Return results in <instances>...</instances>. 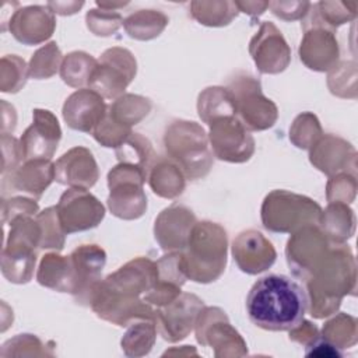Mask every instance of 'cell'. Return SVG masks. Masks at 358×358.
Returning a JSON list of instances; mask_svg holds the SVG:
<instances>
[{
  "label": "cell",
  "mask_w": 358,
  "mask_h": 358,
  "mask_svg": "<svg viewBox=\"0 0 358 358\" xmlns=\"http://www.w3.org/2000/svg\"><path fill=\"white\" fill-rule=\"evenodd\" d=\"M268 8L274 15L285 21L301 20L306 17L310 3L309 1H268Z\"/></svg>",
  "instance_id": "cell-46"
},
{
  "label": "cell",
  "mask_w": 358,
  "mask_h": 358,
  "mask_svg": "<svg viewBox=\"0 0 358 358\" xmlns=\"http://www.w3.org/2000/svg\"><path fill=\"white\" fill-rule=\"evenodd\" d=\"M303 39L299 46V57L305 66L316 71L331 70L338 60L340 50L336 39V29L326 27L317 15L315 4L302 22Z\"/></svg>",
  "instance_id": "cell-10"
},
{
  "label": "cell",
  "mask_w": 358,
  "mask_h": 358,
  "mask_svg": "<svg viewBox=\"0 0 358 358\" xmlns=\"http://www.w3.org/2000/svg\"><path fill=\"white\" fill-rule=\"evenodd\" d=\"M88 29L96 36H109L113 35L120 25H123V18L119 13L110 10H96L92 8L85 15Z\"/></svg>",
  "instance_id": "cell-42"
},
{
  "label": "cell",
  "mask_w": 358,
  "mask_h": 358,
  "mask_svg": "<svg viewBox=\"0 0 358 358\" xmlns=\"http://www.w3.org/2000/svg\"><path fill=\"white\" fill-rule=\"evenodd\" d=\"M91 88H81L74 91L63 105V119L73 130L92 133L106 115L108 105Z\"/></svg>",
  "instance_id": "cell-17"
},
{
  "label": "cell",
  "mask_w": 358,
  "mask_h": 358,
  "mask_svg": "<svg viewBox=\"0 0 358 358\" xmlns=\"http://www.w3.org/2000/svg\"><path fill=\"white\" fill-rule=\"evenodd\" d=\"M55 180V164L50 159H29L17 169L3 175V193H25L32 199H39Z\"/></svg>",
  "instance_id": "cell-22"
},
{
  "label": "cell",
  "mask_w": 358,
  "mask_h": 358,
  "mask_svg": "<svg viewBox=\"0 0 358 358\" xmlns=\"http://www.w3.org/2000/svg\"><path fill=\"white\" fill-rule=\"evenodd\" d=\"M116 157L119 162L130 164L138 166L148 179L151 168L158 161V155L155 154L152 144L150 140L140 133H131L117 148Z\"/></svg>",
  "instance_id": "cell-29"
},
{
  "label": "cell",
  "mask_w": 358,
  "mask_h": 358,
  "mask_svg": "<svg viewBox=\"0 0 358 358\" xmlns=\"http://www.w3.org/2000/svg\"><path fill=\"white\" fill-rule=\"evenodd\" d=\"M150 110V99L133 94H123L122 96L116 98L110 105H108L109 116L127 129H131V126L143 120Z\"/></svg>",
  "instance_id": "cell-32"
},
{
  "label": "cell",
  "mask_w": 358,
  "mask_h": 358,
  "mask_svg": "<svg viewBox=\"0 0 358 358\" xmlns=\"http://www.w3.org/2000/svg\"><path fill=\"white\" fill-rule=\"evenodd\" d=\"M96 66V60L85 52H71L69 53L60 66L62 80L74 88L88 85L91 73Z\"/></svg>",
  "instance_id": "cell-34"
},
{
  "label": "cell",
  "mask_w": 358,
  "mask_h": 358,
  "mask_svg": "<svg viewBox=\"0 0 358 358\" xmlns=\"http://www.w3.org/2000/svg\"><path fill=\"white\" fill-rule=\"evenodd\" d=\"M287 243V262L292 273L308 281L327 257L331 243L317 225H306L291 234Z\"/></svg>",
  "instance_id": "cell-11"
},
{
  "label": "cell",
  "mask_w": 358,
  "mask_h": 358,
  "mask_svg": "<svg viewBox=\"0 0 358 358\" xmlns=\"http://www.w3.org/2000/svg\"><path fill=\"white\" fill-rule=\"evenodd\" d=\"M83 6H84V1H49L46 4V7L53 14H59V15L76 14Z\"/></svg>",
  "instance_id": "cell-48"
},
{
  "label": "cell",
  "mask_w": 358,
  "mask_h": 358,
  "mask_svg": "<svg viewBox=\"0 0 358 358\" xmlns=\"http://www.w3.org/2000/svg\"><path fill=\"white\" fill-rule=\"evenodd\" d=\"M322 134L319 120L310 112L298 115L289 129V140L302 150L310 148Z\"/></svg>",
  "instance_id": "cell-39"
},
{
  "label": "cell",
  "mask_w": 358,
  "mask_h": 358,
  "mask_svg": "<svg viewBox=\"0 0 358 358\" xmlns=\"http://www.w3.org/2000/svg\"><path fill=\"white\" fill-rule=\"evenodd\" d=\"M63 59L64 57L57 48V43L49 42L32 55L28 64L29 77L35 80H42L55 76L62 66Z\"/></svg>",
  "instance_id": "cell-37"
},
{
  "label": "cell",
  "mask_w": 358,
  "mask_h": 358,
  "mask_svg": "<svg viewBox=\"0 0 358 358\" xmlns=\"http://www.w3.org/2000/svg\"><path fill=\"white\" fill-rule=\"evenodd\" d=\"M208 126V140L218 159L235 164L250 159L255 152V140L236 115L213 119Z\"/></svg>",
  "instance_id": "cell-12"
},
{
  "label": "cell",
  "mask_w": 358,
  "mask_h": 358,
  "mask_svg": "<svg viewBox=\"0 0 358 358\" xmlns=\"http://www.w3.org/2000/svg\"><path fill=\"white\" fill-rule=\"evenodd\" d=\"M185 173L176 162L158 158L151 168L147 180L155 194L165 199H173L182 194L185 189Z\"/></svg>",
  "instance_id": "cell-27"
},
{
  "label": "cell",
  "mask_w": 358,
  "mask_h": 358,
  "mask_svg": "<svg viewBox=\"0 0 358 358\" xmlns=\"http://www.w3.org/2000/svg\"><path fill=\"white\" fill-rule=\"evenodd\" d=\"M10 232L1 253L3 275L15 284L28 282L32 278L36 248L41 245V225L31 215H18L8 221Z\"/></svg>",
  "instance_id": "cell-5"
},
{
  "label": "cell",
  "mask_w": 358,
  "mask_h": 358,
  "mask_svg": "<svg viewBox=\"0 0 358 358\" xmlns=\"http://www.w3.org/2000/svg\"><path fill=\"white\" fill-rule=\"evenodd\" d=\"M63 231L67 234L95 228L105 217V207L87 189L70 187L56 206Z\"/></svg>",
  "instance_id": "cell-13"
},
{
  "label": "cell",
  "mask_w": 358,
  "mask_h": 358,
  "mask_svg": "<svg viewBox=\"0 0 358 358\" xmlns=\"http://www.w3.org/2000/svg\"><path fill=\"white\" fill-rule=\"evenodd\" d=\"M355 175L338 173L327 183V200L329 203H351L355 197Z\"/></svg>",
  "instance_id": "cell-43"
},
{
  "label": "cell",
  "mask_w": 358,
  "mask_h": 358,
  "mask_svg": "<svg viewBox=\"0 0 358 358\" xmlns=\"http://www.w3.org/2000/svg\"><path fill=\"white\" fill-rule=\"evenodd\" d=\"M197 110L200 119L207 124L213 119L227 115H236L234 96L227 87H208L200 92Z\"/></svg>",
  "instance_id": "cell-30"
},
{
  "label": "cell",
  "mask_w": 358,
  "mask_h": 358,
  "mask_svg": "<svg viewBox=\"0 0 358 358\" xmlns=\"http://www.w3.org/2000/svg\"><path fill=\"white\" fill-rule=\"evenodd\" d=\"M131 327L122 338V348L127 355H144L147 354L155 338V320L154 319H137L130 323Z\"/></svg>",
  "instance_id": "cell-35"
},
{
  "label": "cell",
  "mask_w": 358,
  "mask_h": 358,
  "mask_svg": "<svg viewBox=\"0 0 358 358\" xmlns=\"http://www.w3.org/2000/svg\"><path fill=\"white\" fill-rule=\"evenodd\" d=\"M147 175L136 165L119 162L108 173V207L122 220L140 218L147 208L143 185Z\"/></svg>",
  "instance_id": "cell-7"
},
{
  "label": "cell",
  "mask_w": 358,
  "mask_h": 358,
  "mask_svg": "<svg viewBox=\"0 0 358 358\" xmlns=\"http://www.w3.org/2000/svg\"><path fill=\"white\" fill-rule=\"evenodd\" d=\"M168 22V17L158 10H138L123 21V27L130 38L148 41L158 36Z\"/></svg>",
  "instance_id": "cell-31"
},
{
  "label": "cell",
  "mask_w": 358,
  "mask_h": 358,
  "mask_svg": "<svg viewBox=\"0 0 358 358\" xmlns=\"http://www.w3.org/2000/svg\"><path fill=\"white\" fill-rule=\"evenodd\" d=\"M315 8L322 22L331 29H336L338 25L354 20L357 14L355 1H320L315 4Z\"/></svg>",
  "instance_id": "cell-41"
},
{
  "label": "cell",
  "mask_w": 358,
  "mask_h": 358,
  "mask_svg": "<svg viewBox=\"0 0 358 358\" xmlns=\"http://www.w3.org/2000/svg\"><path fill=\"white\" fill-rule=\"evenodd\" d=\"M3 145V169L1 173H8L20 166V162L24 161V152L21 143L11 134H1Z\"/></svg>",
  "instance_id": "cell-45"
},
{
  "label": "cell",
  "mask_w": 358,
  "mask_h": 358,
  "mask_svg": "<svg viewBox=\"0 0 358 358\" xmlns=\"http://www.w3.org/2000/svg\"><path fill=\"white\" fill-rule=\"evenodd\" d=\"M56 28L55 14L43 6H27L15 10L8 20L11 35L24 45H38L49 39Z\"/></svg>",
  "instance_id": "cell-19"
},
{
  "label": "cell",
  "mask_w": 358,
  "mask_h": 358,
  "mask_svg": "<svg viewBox=\"0 0 358 358\" xmlns=\"http://www.w3.org/2000/svg\"><path fill=\"white\" fill-rule=\"evenodd\" d=\"M137 63L133 53L124 48H110L102 53L94 67L88 88L106 99H116L123 95L127 85L133 81Z\"/></svg>",
  "instance_id": "cell-8"
},
{
  "label": "cell",
  "mask_w": 358,
  "mask_h": 358,
  "mask_svg": "<svg viewBox=\"0 0 358 358\" xmlns=\"http://www.w3.org/2000/svg\"><path fill=\"white\" fill-rule=\"evenodd\" d=\"M196 338L201 345L238 347L243 351L246 344L231 326L225 312L220 308H201L196 319Z\"/></svg>",
  "instance_id": "cell-24"
},
{
  "label": "cell",
  "mask_w": 358,
  "mask_h": 358,
  "mask_svg": "<svg viewBox=\"0 0 358 358\" xmlns=\"http://www.w3.org/2000/svg\"><path fill=\"white\" fill-rule=\"evenodd\" d=\"M249 52L260 73L277 74L284 71L291 60V50L281 31L270 21L262 22L250 39Z\"/></svg>",
  "instance_id": "cell-14"
},
{
  "label": "cell",
  "mask_w": 358,
  "mask_h": 358,
  "mask_svg": "<svg viewBox=\"0 0 358 358\" xmlns=\"http://www.w3.org/2000/svg\"><path fill=\"white\" fill-rule=\"evenodd\" d=\"M320 336L338 350L348 348L357 341V320L345 313H338L324 323Z\"/></svg>",
  "instance_id": "cell-36"
},
{
  "label": "cell",
  "mask_w": 358,
  "mask_h": 358,
  "mask_svg": "<svg viewBox=\"0 0 358 358\" xmlns=\"http://www.w3.org/2000/svg\"><path fill=\"white\" fill-rule=\"evenodd\" d=\"M355 278V262L350 248L334 242L324 262L305 281L310 315L324 317L336 312L341 298L348 292H354Z\"/></svg>",
  "instance_id": "cell-2"
},
{
  "label": "cell",
  "mask_w": 358,
  "mask_h": 358,
  "mask_svg": "<svg viewBox=\"0 0 358 358\" xmlns=\"http://www.w3.org/2000/svg\"><path fill=\"white\" fill-rule=\"evenodd\" d=\"M196 222V217L189 208L173 204L162 210L155 220V239L165 252H182Z\"/></svg>",
  "instance_id": "cell-21"
},
{
  "label": "cell",
  "mask_w": 358,
  "mask_h": 358,
  "mask_svg": "<svg viewBox=\"0 0 358 358\" xmlns=\"http://www.w3.org/2000/svg\"><path fill=\"white\" fill-rule=\"evenodd\" d=\"M239 10L235 1H192L190 14L199 24L207 27L228 25Z\"/></svg>",
  "instance_id": "cell-33"
},
{
  "label": "cell",
  "mask_w": 358,
  "mask_h": 358,
  "mask_svg": "<svg viewBox=\"0 0 358 358\" xmlns=\"http://www.w3.org/2000/svg\"><path fill=\"white\" fill-rule=\"evenodd\" d=\"M62 138L57 117L48 109H34L31 126L20 138L24 161L50 159Z\"/></svg>",
  "instance_id": "cell-15"
},
{
  "label": "cell",
  "mask_w": 358,
  "mask_h": 358,
  "mask_svg": "<svg viewBox=\"0 0 358 358\" xmlns=\"http://www.w3.org/2000/svg\"><path fill=\"white\" fill-rule=\"evenodd\" d=\"M35 218L39 222L42 232L39 249H55L57 252L62 250L64 246L66 232L60 225L56 206L45 208L43 211L38 213Z\"/></svg>",
  "instance_id": "cell-38"
},
{
  "label": "cell",
  "mask_w": 358,
  "mask_h": 358,
  "mask_svg": "<svg viewBox=\"0 0 358 358\" xmlns=\"http://www.w3.org/2000/svg\"><path fill=\"white\" fill-rule=\"evenodd\" d=\"M239 11H243L252 17H259L268 8V1H235Z\"/></svg>",
  "instance_id": "cell-49"
},
{
  "label": "cell",
  "mask_w": 358,
  "mask_h": 358,
  "mask_svg": "<svg viewBox=\"0 0 358 358\" xmlns=\"http://www.w3.org/2000/svg\"><path fill=\"white\" fill-rule=\"evenodd\" d=\"M204 306L203 301L193 294H180L166 306L155 310V324L161 336L168 341L185 338L193 329L197 315Z\"/></svg>",
  "instance_id": "cell-16"
},
{
  "label": "cell",
  "mask_w": 358,
  "mask_h": 358,
  "mask_svg": "<svg viewBox=\"0 0 358 358\" xmlns=\"http://www.w3.org/2000/svg\"><path fill=\"white\" fill-rule=\"evenodd\" d=\"M309 150L310 162L329 176L345 171L350 164L355 165V150L350 143L333 134L320 136Z\"/></svg>",
  "instance_id": "cell-25"
},
{
  "label": "cell",
  "mask_w": 358,
  "mask_h": 358,
  "mask_svg": "<svg viewBox=\"0 0 358 358\" xmlns=\"http://www.w3.org/2000/svg\"><path fill=\"white\" fill-rule=\"evenodd\" d=\"M306 309L303 288L284 274L259 278L246 296L249 320L263 330L289 331L303 320Z\"/></svg>",
  "instance_id": "cell-1"
},
{
  "label": "cell",
  "mask_w": 358,
  "mask_h": 358,
  "mask_svg": "<svg viewBox=\"0 0 358 358\" xmlns=\"http://www.w3.org/2000/svg\"><path fill=\"white\" fill-rule=\"evenodd\" d=\"M322 207L312 199L287 190H274L262 206V222L267 231L294 234L306 225H319Z\"/></svg>",
  "instance_id": "cell-6"
},
{
  "label": "cell",
  "mask_w": 358,
  "mask_h": 358,
  "mask_svg": "<svg viewBox=\"0 0 358 358\" xmlns=\"http://www.w3.org/2000/svg\"><path fill=\"white\" fill-rule=\"evenodd\" d=\"M70 257L76 277L74 296L77 302L90 305L92 291L101 281L99 275L106 263V253L98 245H81L71 252Z\"/></svg>",
  "instance_id": "cell-23"
},
{
  "label": "cell",
  "mask_w": 358,
  "mask_h": 358,
  "mask_svg": "<svg viewBox=\"0 0 358 358\" xmlns=\"http://www.w3.org/2000/svg\"><path fill=\"white\" fill-rule=\"evenodd\" d=\"M36 280L41 285L59 291L76 292V277L70 256H60L57 253H48L42 257Z\"/></svg>",
  "instance_id": "cell-26"
},
{
  "label": "cell",
  "mask_w": 358,
  "mask_h": 358,
  "mask_svg": "<svg viewBox=\"0 0 358 358\" xmlns=\"http://www.w3.org/2000/svg\"><path fill=\"white\" fill-rule=\"evenodd\" d=\"M3 222L13 220L18 215H36L38 214V203L35 199L27 197H11L8 200L3 199Z\"/></svg>",
  "instance_id": "cell-44"
},
{
  "label": "cell",
  "mask_w": 358,
  "mask_h": 358,
  "mask_svg": "<svg viewBox=\"0 0 358 358\" xmlns=\"http://www.w3.org/2000/svg\"><path fill=\"white\" fill-rule=\"evenodd\" d=\"M235 101L236 116L250 130H266L271 127L278 116L277 106L262 92L260 83L250 77H236L227 87Z\"/></svg>",
  "instance_id": "cell-9"
},
{
  "label": "cell",
  "mask_w": 358,
  "mask_h": 358,
  "mask_svg": "<svg viewBox=\"0 0 358 358\" xmlns=\"http://www.w3.org/2000/svg\"><path fill=\"white\" fill-rule=\"evenodd\" d=\"M166 154L189 179L204 178L213 165L208 137L196 122L176 120L165 131Z\"/></svg>",
  "instance_id": "cell-4"
},
{
  "label": "cell",
  "mask_w": 358,
  "mask_h": 358,
  "mask_svg": "<svg viewBox=\"0 0 358 358\" xmlns=\"http://www.w3.org/2000/svg\"><path fill=\"white\" fill-rule=\"evenodd\" d=\"M305 355L308 357H341V350H338L336 345L324 340L323 337H316L309 344H306Z\"/></svg>",
  "instance_id": "cell-47"
},
{
  "label": "cell",
  "mask_w": 358,
  "mask_h": 358,
  "mask_svg": "<svg viewBox=\"0 0 358 358\" xmlns=\"http://www.w3.org/2000/svg\"><path fill=\"white\" fill-rule=\"evenodd\" d=\"M28 66L17 55H7L1 59V84L3 92H18L28 78Z\"/></svg>",
  "instance_id": "cell-40"
},
{
  "label": "cell",
  "mask_w": 358,
  "mask_h": 358,
  "mask_svg": "<svg viewBox=\"0 0 358 358\" xmlns=\"http://www.w3.org/2000/svg\"><path fill=\"white\" fill-rule=\"evenodd\" d=\"M232 255L238 267L248 274L266 271L277 257L273 243L255 229L243 231L234 239Z\"/></svg>",
  "instance_id": "cell-18"
},
{
  "label": "cell",
  "mask_w": 358,
  "mask_h": 358,
  "mask_svg": "<svg viewBox=\"0 0 358 358\" xmlns=\"http://www.w3.org/2000/svg\"><path fill=\"white\" fill-rule=\"evenodd\" d=\"M319 224L331 242L343 243L354 234L355 215L345 203H329L327 208L322 211Z\"/></svg>",
  "instance_id": "cell-28"
},
{
  "label": "cell",
  "mask_w": 358,
  "mask_h": 358,
  "mask_svg": "<svg viewBox=\"0 0 358 358\" xmlns=\"http://www.w3.org/2000/svg\"><path fill=\"white\" fill-rule=\"evenodd\" d=\"M99 176L96 161L85 147H73L55 164V180L77 189L92 187Z\"/></svg>",
  "instance_id": "cell-20"
},
{
  "label": "cell",
  "mask_w": 358,
  "mask_h": 358,
  "mask_svg": "<svg viewBox=\"0 0 358 358\" xmlns=\"http://www.w3.org/2000/svg\"><path fill=\"white\" fill-rule=\"evenodd\" d=\"M227 232L211 221L196 222L182 250L186 277L197 282L215 281L227 264Z\"/></svg>",
  "instance_id": "cell-3"
}]
</instances>
